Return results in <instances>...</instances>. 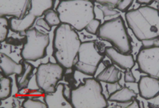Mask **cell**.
<instances>
[{
	"mask_svg": "<svg viewBox=\"0 0 159 108\" xmlns=\"http://www.w3.org/2000/svg\"><path fill=\"white\" fill-rule=\"evenodd\" d=\"M155 0H136V2L141 5L144 6H150L152 4Z\"/></svg>",
	"mask_w": 159,
	"mask_h": 108,
	"instance_id": "cell-32",
	"label": "cell"
},
{
	"mask_svg": "<svg viewBox=\"0 0 159 108\" xmlns=\"http://www.w3.org/2000/svg\"><path fill=\"white\" fill-rule=\"evenodd\" d=\"M70 102L73 108H105L109 106L100 81L94 78H86L83 84L72 89Z\"/></svg>",
	"mask_w": 159,
	"mask_h": 108,
	"instance_id": "cell-4",
	"label": "cell"
},
{
	"mask_svg": "<svg viewBox=\"0 0 159 108\" xmlns=\"http://www.w3.org/2000/svg\"><path fill=\"white\" fill-rule=\"evenodd\" d=\"M0 84V99L3 101L9 98L11 95L12 85V79L9 76H1Z\"/></svg>",
	"mask_w": 159,
	"mask_h": 108,
	"instance_id": "cell-20",
	"label": "cell"
},
{
	"mask_svg": "<svg viewBox=\"0 0 159 108\" xmlns=\"http://www.w3.org/2000/svg\"><path fill=\"white\" fill-rule=\"evenodd\" d=\"M104 55L112 64L124 70H131L135 65V61L131 53H122L114 47H106Z\"/></svg>",
	"mask_w": 159,
	"mask_h": 108,
	"instance_id": "cell-11",
	"label": "cell"
},
{
	"mask_svg": "<svg viewBox=\"0 0 159 108\" xmlns=\"http://www.w3.org/2000/svg\"><path fill=\"white\" fill-rule=\"evenodd\" d=\"M134 0H120L116 6V9L122 12H126L134 2Z\"/></svg>",
	"mask_w": 159,
	"mask_h": 108,
	"instance_id": "cell-26",
	"label": "cell"
},
{
	"mask_svg": "<svg viewBox=\"0 0 159 108\" xmlns=\"http://www.w3.org/2000/svg\"><path fill=\"white\" fill-rule=\"evenodd\" d=\"M139 70L159 79V45L142 48L136 56Z\"/></svg>",
	"mask_w": 159,
	"mask_h": 108,
	"instance_id": "cell-9",
	"label": "cell"
},
{
	"mask_svg": "<svg viewBox=\"0 0 159 108\" xmlns=\"http://www.w3.org/2000/svg\"><path fill=\"white\" fill-rule=\"evenodd\" d=\"M129 28L135 38L147 47L159 38V11L150 6H142L125 12Z\"/></svg>",
	"mask_w": 159,
	"mask_h": 108,
	"instance_id": "cell-1",
	"label": "cell"
},
{
	"mask_svg": "<svg viewBox=\"0 0 159 108\" xmlns=\"http://www.w3.org/2000/svg\"><path fill=\"white\" fill-rule=\"evenodd\" d=\"M96 45V41L94 40L81 43L74 65L76 71L90 76L95 74L105 55L99 52Z\"/></svg>",
	"mask_w": 159,
	"mask_h": 108,
	"instance_id": "cell-7",
	"label": "cell"
},
{
	"mask_svg": "<svg viewBox=\"0 0 159 108\" xmlns=\"http://www.w3.org/2000/svg\"><path fill=\"white\" fill-rule=\"evenodd\" d=\"M84 1H91V0H84Z\"/></svg>",
	"mask_w": 159,
	"mask_h": 108,
	"instance_id": "cell-34",
	"label": "cell"
},
{
	"mask_svg": "<svg viewBox=\"0 0 159 108\" xmlns=\"http://www.w3.org/2000/svg\"><path fill=\"white\" fill-rule=\"evenodd\" d=\"M56 10L61 22L70 25L78 32L84 30L96 18L94 5L91 1L61 0Z\"/></svg>",
	"mask_w": 159,
	"mask_h": 108,
	"instance_id": "cell-3",
	"label": "cell"
},
{
	"mask_svg": "<svg viewBox=\"0 0 159 108\" xmlns=\"http://www.w3.org/2000/svg\"><path fill=\"white\" fill-rule=\"evenodd\" d=\"M23 65L24 69L22 73L16 76V86L19 90L27 88L34 69V66L29 61H24Z\"/></svg>",
	"mask_w": 159,
	"mask_h": 108,
	"instance_id": "cell-19",
	"label": "cell"
},
{
	"mask_svg": "<svg viewBox=\"0 0 159 108\" xmlns=\"http://www.w3.org/2000/svg\"><path fill=\"white\" fill-rule=\"evenodd\" d=\"M97 36L101 40L109 42L122 53H130L132 51L131 38L124 20L120 15L101 24Z\"/></svg>",
	"mask_w": 159,
	"mask_h": 108,
	"instance_id": "cell-5",
	"label": "cell"
},
{
	"mask_svg": "<svg viewBox=\"0 0 159 108\" xmlns=\"http://www.w3.org/2000/svg\"><path fill=\"white\" fill-rule=\"evenodd\" d=\"M138 90L141 97L152 99L159 95V79L148 75L142 76L138 81Z\"/></svg>",
	"mask_w": 159,
	"mask_h": 108,
	"instance_id": "cell-12",
	"label": "cell"
},
{
	"mask_svg": "<svg viewBox=\"0 0 159 108\" xmlns=\"http://www.w3.org/2000/svg\"><path fill=\"white\" fill-rule=\"evenodd\" d=\"M43 101L48 108H73L71 102L68 101L63 95V83L58 84L55 92L45 94Z\"/></svg>",
	"mask_w": 159,
	"mask_h": 108,
	"instance_id": "cell-13",
	"label": "cell"
},
{
	"mask_svg": "<svg viewBox=\"0 0 159 108\" xmlns=\"http://www.w3.org/2000/svg\"><path fill=\"white\" fill-rule=\"evenodd\" d=\"M137 94L134 90L127 86H124L109 95L107 100L116 103L127 102L137 98Z\"/></svg>",
	"mask_w": 159,
	"mask_h": 108,
	"instance_id": "cell-16",
	"label": "cell"
},
{
	"mask_svg": "<svg viewBox=\"0 0 159 108\" xmlns=\"http://www.w3.org/2000/svg\"><path fill=\"white\" fill-rule=\"evenodd\" d=\"M22 106L24 108H47V106L43 101L33 99L30 98L26 99L22 104Z\"/></svg>",
	"mask_w": 159,
	"mask_h": 108,
	"instance_id": "cell-23",
	"label": "cell"
},
{
	"mask_svg": "<svg viewBox=\"0 0 159 108\" xmlns=\"http://www.w3.org/2000/svg\"><path fill=\"white\" fill-rule=\"evenodd\" d=\"M124 79L125 83H135L136 79L130 69L125 70Z\"/></svg>",
	"mask_w": 159,
	"mask_h": 108,
	"instance_id": "cell-27",
	"label": "cell"
},
{
	"mask_svg": "<svg viewBox=\"0 0 159 108\" xmlns=\"http://www.w3.org/2000/svg\"><path fill=\"white\" fill-rule=\"evenodd\" d=\"M9 28V20L5 16H0V40L3 42L7 37Z\"/></svg>",
	"mask_w": 159,
	"mask_h": 108,
	"instance_id": "cell-22",
	"label": "cell"
},
{
	"mask_svg": "<svg viewBox=\"0 0 159 108\" xmlns=\"http://www.w3.org/2000/svg\"><path fill=\"white\" fill-rule=\"evenodd\" d=\"M140 103L139 101L136 99L134 98L132 104L130 105V106L129 107V108H139L140 107Z\"/></svg>",
	"mask_w": 159,
	"mask_h": 108,
	"instance_id": "cell-33",
	"label": "cell"
},
{
	"mask_svg": "<svg viewBox=\"0 0 159 108\" xmlns=\"http://www.w3.org/2000/svg\"><path fill=\"white\" fill-rule=\"evenodd\" d=\"M55 0H31L30 7L29 12L39 17L47 12L52 10L54 7Z\"/></svg>",
	"mask_w": 159,
	"mask_h": 108,
	"instance_id": "cell-18",
	"label": "cell"
},
{
	"mask_svg": "<svg viewBox=\"0 0 159 108\" xmlns=\"http://www.w3.org/2000/svg\"><path fill=\"white\" fill-rule=\"evenodd\" d=\"M158 7H159V3H158Z\"/></svg>",
	"mask_w": 159,
	"mask_h": 108,
	"instance_id": "cell-35",
	"label": "cell"
},
{
	"mask_svg": "<svg viewBox=\"0 0 159 108\" xmlns=\"http://www.w3.org/2000/svg\"><path fill=\"white\" fill-rule=\"evenodd\" d=\"M35 24L37 26L42 28L46 31H50L52 29V27L48 24L44 18L38 19L35 22Z\"/></svg>",
	"mask_w": 159,
	"mask_h": 108,
	"instance_id": "cell-28",
	"label": "cell"
},
{
	"mask_svg": "<svg viewBox=\"0 0 159 108\" xmlns=\"http://www.w3.org/2000/svg\"><path fill=\"white\" fill-rule=\"evenodd\" d=\"M98 8L101 10L104 17H111L119 14V11L115 7L109 5H98Z\"/></svg>",
	"mask_w": 159,
	"mask_h": 108,
	"instance_id": "cell-25",
	"label": "cell"
},
{
	"mask_svg": "<svg viewBox=\"0 0 159 108\" xmlns=\"http://www.w3.org/2000/svg\"><path fill=\"white\" fill-rule=\"evenodd\" d=\"M1 70L2 74L6 76H10L12 74H20L22 73L24 67L23 63H18L12 60L10 56L4 53H0Z\"/></svg>",
	"mask_w": 159,
	"mask_h": 108,
	"instance_id": "cell-14",
	"label": "cell"
},
{
	"mask_svg": "<svg viewBox=\"0 0 159 108\" xmlns=\"http://www.w3.org/2000/svg\"><path fill=\"white\" fill-rule=\"evenodd\" d=\"M122 86L119 83V82L114 83H107L106 84V90L109 95L121 88Z\"/></svg>",
	"mask_w": 159,
	"mask_h": 108,
	"instance_id": "cell-29",
	"label": "cell"
},
{
	"mask_svg": "<svg viewBox=\"0 0 159 108\" xmlns=\"http://www.w3.org/2000/svg\"><path fill=\"white\" fill-rule=\"evenodd\" d=\"M25 33L26 42L21 50L22 58L27 61H35L43 58L47 55V48L50 43L49 35L39 31L35 27L30 28Z\"/></svg>",
	"mask_w": 159,
	"mask_h": 108,
	"instance_id": "cell-6",
	"label": "cell"
},
{
	"mask_svg": "<svg viewBox=\"0 0 159 108\" xmlns=\"http://www.w3.org/2000/svg\"><path fill=\"white\" fill-rule=\"evenodd\" d=\"M72 89L68 84H63V95L64 97L69 102L71 101Z\"/></svg>",
	"mask_w": 159,
	"mask_h": 108,
	"instance_id": "cell-30",
	"label": "cell"
},
{
	"mask_svg": "<svg viewBox=\"0 0 159 108\" xmlns=\"http://www.w3.org/2000/svg\"><path fill=\"white\" fill-rule=\"evenodd\" d=\"M44 19L51 26H58L61 24L59 15L57 11L50 10L44 14Z\"/></svg>",
	"mask_w": 159,
	"mask_h": 108,
	"instance_id": "cell-21",
	"label": "cell"
},
{
	"mask_svg": "<svg viewBox=\"0 0 159 108\" xmlns=\"http://www.w3.org/2000/svg\"><path fill=\"white\" fill-rule=\"evenodd\" d=\"M31 0H0V16L24 17L29 10Z\"/></svg>",
	"mask_w": 159,
	"mask_h": 108,
	"instance_id": "cell-10",
	"label": "cell"
},
{
	"mask_svg": "<svg viewBox=\"0 0 159 108\" xmlns=\"http://www.w3.org/2000/svg\"><path fill=\"white\" fill-rule=\"evenodd\" d=\"M120 0H94V1L100 5H109L116 7Z\"/></svg>",
	"mask_w": 159,
	"mask_h": 108,
	"instance_id": "cell-31",
	"label": "cell"
},
{
	"mask_svg": "<svg viewBox=\"0 0 159 108\" xmlns=\"http://www.w3.org/2000/svg\"><path fill=\"white\" fill-rule=\"evenodd\" d=\"M64 68L57 62L40 64L35 73V81L38 88L45 94L55 92L58 82L63 77Z\"/></svg>",
	"mask_w": 159,
	"mask_h": 108,
	"instance_id": "cell-8",
	"label": "cell"
},
{
	"mask_svg": "<svg viewBox=\"0 0 159 108\" xmlns=\"http://www.w3.org/2000/svg\"><path fill=\"white\" fill-rule=\"evenodd\" d=\"M101 25V20L98 19L94 18L87 24L84 30L90 34L97 35Z\"/></svg>",
	"mask_w": 159,
	"mask_h": 108,
	"instance_id": "cell-24",
	"label": "cell"
},
{
	"mask_svg": "<svg viewBox=\"0 0 159 108\" xmlns=\"http://www.w3.org/2000/svg\"><path fill=\"white\" fill-rule=\"evenodd\" d=\"M36 18L34 14L30 12L22 19L12 17L9 19V28L12 32L16 33L25 32L32 27Z\"/></svg>",
	"mask_w": 159,
	"mask_h": 108,
	"instance_id": "cell-15",
	"label": "cell"
},
{
	"mask_svg": "<svg viewBox=\"0 0 159 108\" xmlns=\"http://www.w3.org/2000/svg\"><path fill=\"white\" fill-rule=\"evenodd\" d=\"M96 78L100 82L114 83L119 81L121 78V74L118 68L114 64H112L101 71Z\"/></svg>",
	"mask_w": 159,
	"mask_h": 108,
	"instance_id": "cell-17",
	"label": "cell"
},
{
	"mask_svg": "<svg viewBox=\"0 0 159 108\" xmlns=\"http://www.w3.org/2000/svg\"><path fill=\"white\" fill-rule=\"evenodd\" d=\"M53 55L66 69L74 66L81 44L77 31L70 25L61 23L53 32Z\"/></svg>",
	"mask_w": 159,
	"mask_h": 108,
	"instance_id": "cell-2",
	"label": "cell"
}]
</instances>
